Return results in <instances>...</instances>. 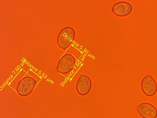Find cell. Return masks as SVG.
Returning a JSON list of instances; mask_svg holds the SVG:
<instances>
[{
  "instance_id": "1",
  "label": "cell",
  "mask_w": 157,
  "mask_h": 118,
  "mask_svg": "<svg viewBox=\"0 0 157 118\" xmlns=\"http://www.w3.org/2000/svg\"><path fill=\"white\" fill-rule=\"evenodd\" d=\"M75 31L72 27H66L61 30L59 33L57 42L58 45L63 50L69 47L74 40Z\"/></svg>"
},
{
  "instance_id": "2",
  "label": "cell",
  "mask_w": 157,
  "mask_h": 118,
  "mask_svg": "<svg viewBox=\"0 0 157 118\" xmlns=\"http://www.w3.org/2000/svg\"><path fill=\"white\" fill-rule=\"evenodd\" d=\"M36 81L30 77L23 78L17 84L16 91L18 94L22 96L30 94L34 88Z\"/></svg>"
},
{
  "instance_id": "3",
  "label": "cell",
  "mask_w": 157,
  "mask_h": 118,
  "mask_svg": "<svg viewBox=\"0 0 157 118\" xmlns=\"http://www.w3.org/2000/svg\"><path fill=\"white\" fill-rule=\"evenodd\" d=\"M75 60L71 54H67L62 56L59 60L57 65V72L61 74L69 73L73 68Z\"/></svg>"
},
{
  "instance_id": "4",
  "label": "cell",
  "mask_w": 157,
  "mask_h": 118,
  "mask_svg": "<svg viewBox=\"0 0 157 118\" xmlns=\"http://www.w3.org/2000/svg\"><path fill=\"white\" fill-rule=\"evenodd\" d=\"M141 90L144 93L148 96H154L157 91V85L154 79L150 75L145 76L141 83Z\"/></svg>"
},
{
  "instance_id": "5",
  "label": "cell",
  "mask_w": 157,
  "mask_h": 118,
  "mask_svg": "<svg viewBox=\"0 0 157 118\" xmlns=\"http://www.w3.org/2000/svg\"><path fill=\"white\" fill-rule=\"evenodd\" d=\"M137 112L143 118H156L157 109L151 104L147 102L141 103L136 108Z\"/></svg>"
},
{
  "instance_id": "6",
  "label": "cell",
  "mask_w": 157,
  "mask_h": 118,
  "mask_svg": "<svg viewBox=\"0 0 157 118\" xmlns=\"http://www.w3.org/2000/svg\"><path fill=\"white\" fill-rule=\"evenodd\" d=\"M91 86V81L89 77L79 74L76 84V89L78 94L82 96L86 95L90 91Z\"/></svg>"
},
{
  "instance_id": "7",
  "label": "cell",
  "mask_w": 157,
  "mask_h": 118,
  "mask_svg": "<svg viewBox=\"0 0 157 118\" xmlns=\"http://www.w3.org/2000/svg\"><path fill=\"white\" fill-rule=\"evenodd\" d=\"M132 10V6L129 3L124 1L117 2L113 5L111 10L115 15L124 17L129 14Z\"/></svg>"
}]
</instances>
